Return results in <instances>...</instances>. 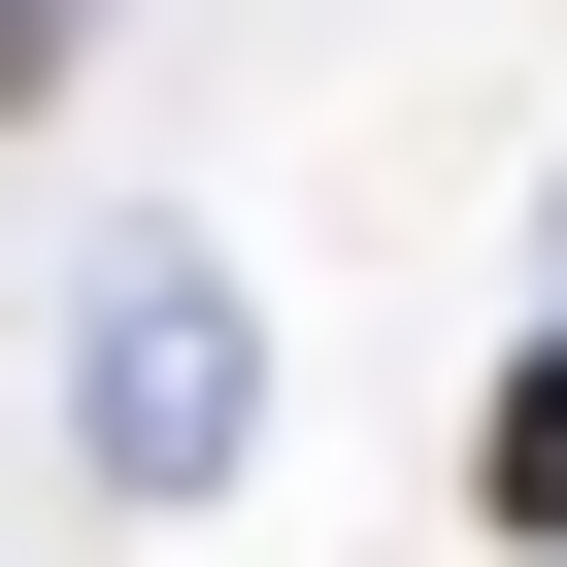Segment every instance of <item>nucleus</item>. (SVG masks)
<instances>
[{
	"mask_svg": "<svg viewBox=\"0 0 567 567\" xmlns=\"http://www.w3.org/2000/svg\"><path fill=\"white\" fill-rule=\"evenodd\" d=\"M467 501H501V534H534V567H567V334H534V368H501V434H467Z\"/></svg>",
	"mask_w": 567,
	"mask_h": 567,
	"instance_id": "2",
	"label": "nucleus"
},
{
	"mask_svg": "<svg viewBox=\"0 0 567 567\" xmlns=\"http://www.w3.org/2000/svg\"><path fill=\"white\" fill-rule=\"evenodd\" d=\"M234 434H267V334H234V267H101V467L134 501H234Z\"/></svg>",
	"mask_w": 567,
	"mask_h": 567,
	"instance_id": "1",
	"label": "nucleus"
}]
</instances>
